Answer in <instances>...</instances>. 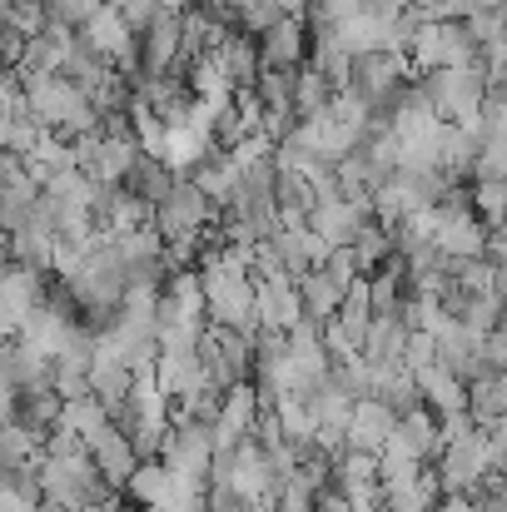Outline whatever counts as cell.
I'll use <instances>...</instances> for the list:
<instances>
[{
	"instance_id": "20",
	"label": "cell",
	"mask_w": 507,
	"mask_h": 512,
	"mask_svg": "<svg viewBox=\"0 0 507 512\" xmlns=\"http://www.w3.org/2000/svg\"><path fill=\"white\" fill-rule=\"evenodd\" d=\"M214 60H219V70L229 75V85H234V90H239V85H249V80H254V70H259L254 35H224V40L214 45Z\"/></svg>"
},
{
	"instance_id": "25",
	"label": "cell",
	"mask_w": 507,
	"mask_h": 512,
	"mask_svg": "<svg viewBox=\"0 0 507 512\" xmlns=\"http://www.w3.org/2000/svg\"><path fill=\"white\" fill-rule=\"evenodd\" d=\"M334 35H338V45H343L348 55H368V50H378V40H383V15L358 10V15L338 20Z\"/></svg>"
},
{
	"instance_id": "22",
	"label": "cell",
	"mask_w": 507,
	"mask_h": 512,
	"mask_svg": "<svg viewBox=\"0 0 507 512\" xmlns=\"http://www.w3.org/2000/svg\"><path fill=\"white\" fill-rule=\"evenodd\" d=\"M334 85L314 70V65H294V90H289V105H294V120H309L329 105Z\"/></svg>"
},
{
	"instance_id": "7",
	"label": "cell",
	"mask_w": 507,
	"mask_h": 512,
	"mask_svg": "<svg viewBox=\"0 0 507 512\" xmlns=\"http://www.w3.org/2000/svg\"><path fill=\"white\" fill-rule=\"evenodd\" d=\"M368 219H373V214H368V199H343V194L314 199L309 214H304V224H309L319 239H329V244H348Z\"/></svg>"
},
{
	"instance_id": "40",
	"label": "cell",
	"mask_w": 507,
	"mask_h": 512,
	"mask_svg": "<svg viewBox=\"0 0 507 512\" xmlns=\"http://www.w3.org/2000/svg\"><path fill=\"white\" fill-rule=\"evenodd\" d=\"M40 512H85V508H50V503H40Z\"/></svg>"
},
{
	"instance_id": "5",
	"label": "cell",
	"mask_w": 507,
	"mask_h": 512,
	"mask_svg": "<svg viewBox=\"0 0 507 512\" xmlns=\"http://www.w3.org/2000/svg\"><path fill=\"white\" fill-rule=\"evenodd\" d=\"M483 239H488V224L468 209V204H443L438 214V229H433V249L443 259H483Z\"/></svg>"
},
{
	"instance_id": "38",
	"label": "cell",
	"mask_w": 507,
	"mask_h": 512,
	"mask_svg": "<svg viewBox=\"0 0 507 512\" xmlns=\"http://www.w3.org/2000/svg\"><path fill=\"white\" fill-rule=\"evenodd\" d=\"M25 50V35L15 30V25H5L0 20V65H15V55Z\"/></svg>"
},
{
	"instance_id": "37",
	"label": "cell",
	"mask_w": 507,
	"mask_h": 512,
	"mask_svg": "<svg viewBox=\"0 0 507 512\" xmlns=\"http://www.w3.org/2000/svg\"><path fill=\"white\" fill-rule=\"evenodd\" d=\"M478 363H483V368H503V363H507L503 329H493V334H483V339H478Z\"/></svg>"
},
{
	"instance_id": "12",
	"label": "cell",
	"mask_w": 507,
	"mask_h": 512,
	"mask_svg": "<svg viewBox=\"0 0 507 512\" xmlns=\"http://www.w3.org/2000/svg\"><path fill=\"white\" fill-rule=\"evenodd\" d=\"M85 453H90V463L100 468V478H105L110 488H125V478H130V473H135V463H140V458H135V448H130V438H125L115 423H110V428H100V433L85 443Z\"/></svg>"
},
{
	"instance_id": "31",
	"label": "cell",
	"mask_w": 507,
	"mask_h": 512,
	"mask_svg": "<svg viewBox=\"0 0 507 512\" xmlns=\"http://www.w3.org/2000/svg\"><path fill=\"white\" fill-rule=\"evenodd\" d=\"M329 378H334L338 388L348 393V398H368L373 393V363L363 358V353H353V358H338L329 363Z\"/></svg>"
},
{
	"instance_id": "35",
	"label": "cell",
	"mask_w": 507,
	"mask_h": 512,
	"mask_svg": "<svg viewBox=\"0 0 507 512\" xmlns=\"http://www.w3.org/2000/svg\"><path fill=\"white\" fill-rule=\"evenodd\" d=\"M110 5L120 10V20H125L135 35H140V30H145V25L160 15V0H110Z\"/></svg>"
},
{
	"instance_id": "24",
	"label": "cell",
	"mask_w": 507,
	"mask_h": 512,
	"mask_svg": "<svg viewBox=\"0 0 507 512\" xmlns=\"http://www.w3.org/2000/svg\"><path fill=\"white\" fill-rule=\"evenodd\" d=\"M348 249H353V259H358V274H363V269L388 264V259H393V224L368 219V224H363V229L348 239Z\"/></svg>"
},
{
	"instance_id": "29",
	"label": "cell",
	"mask_w": 507,
	"mask_h": 512,
	"mask_svg": "<svg viewBox=\"0 0 507 512\" xmlns=\"http://www.w3.org/2000/svg\"><path fill=\"white\" fill-rule=\"evenodd\" d=\"M15 75L20 80H40V75H60V50L45 35H30L25 50L15 55Z\"/></svg>"
},
{
	"instance_id": "19",
	"label": "cell",
	"mask_w": 507,
	"mask_h": 512,
	"mask_svg": "<svg viewBox=\"0 0 507 512\" xmlns=\"http://www.w3.org/2000/svg\"><path fill=\"white\" fill-rule=\"evenodd\" d=\"M189 179L199 184V194L214 204V209H229V199H234V189H239V170L229 165V155H209L204 165H194Z\"/></svg>"
},
{
	"instance_id": "32",
	"label": "cell",
	"mask_w": 507,
	"mask_h": 512,
	"mask_svg": "<svg viewBox=\"0 0 507 512\" xmlns=\"http://www.w3.org/2000/svg\"><path fill=\"white\" fill-rule=\"evenodd\" d=\"M468 209L493 229V224H503V179H478L473 189H468Z\"/></svg>"
},
{
	"instance_id": "15",
	"label": "cell",
	"mask_w": 507,
	"mask_h": 512,
	"mask_svg": "<svg viewBox=\"0 0 507 512\" xmlns=\"http://www.w3.org/2000/svg\"><path fill=\"white\" fill-rule=\"evenodd\" d=\"M413 383H418V398L443 418V413H463V378L458 373H448L443 363H428V368H418L413 373Z\"/></svg>"
},
{
	"instance_id": "3",
	"label": "cell",
	"mask_w": 507,
	"mask_h": 512,
	"mask_svg": "<svg viewBox=\"0 0 507 512\" xmlns=\"http://www.w3.org/2000/svg\"><path fill=\"white\" fill-rule=\"evenodd\" d=\"M75 30H80V40H85L100 60H110L120 75H135V70H140V65H135V60H140V50H135V30L120 20L115 5L100 0V5L85 15V25H75Z\"/></svg>"
},
{
	"instance_id": "21",
	"label": "cell",
	"mask_w": 507,
	"mask_h": 512,
	"mask_svg": "<svg viewBox=\"0 0 507 512\" xmlns=\"http://www.w3.org/2000/svg\"><path fill=\"white\" fill-rule=\"evenodd\" d=\"M85 378H90V393H95V398L110 408V418H115V413H120V403H125V393H130V378H135V373H130L125 363L90 358V373H85Z\"/></svg>"
},
{
	"instance_id": "9",
	"label": "cell",
	"mask_w": 507,
	"mask_h": 512,
	"mask_svg": "<svg viewBox=\"0 0 507 512\" xmlns=\"http://www.w3.org/2000/svg\"><path fill=\"white\" fill-rule=\"evenodd\" d=\"M463 413L478 423V428H488V423H498L507 413V378L503 368H483V373H473V378H463Z\"/></svg>"
},
{
	"instance_id": "10",
	"label": "cell",
	"mask_w": 507,
	"mask_h": 512,
	"mask_svg": "<svg viewBox=\"0 0 507 512\" xmlns=\"http://www.w3.org/2000/svg\"><path fill=\"white\" fill-rule=\"evenodd\" d=\"M140 35H145V40L135 45V50H140V70H145V75H169V70L179 65V15L160 10Z\"/></svg>"
},
{
	"instance_id": "27",
	"label": "cell",
	"mask_w": 507,
	"mask_h": 512,
	"mask_svg": "<svg viewBox=\"0 0 507 512\" xmlns=\"http://www.w3.org/2000/svg\"><path fill=\"white\" fill-rule=\"evenodd\" d=\"M30 453H40V433L25 428L20 418H0V473L20 468Z\"/></svg>"
},
{
	"instance_id": "1",
	"label": "cell",
	"mask_w": 507,
	"mask_h": 512,
	"mask_svg": "<svg viewBox=\"0 0 507 512\" xmlns=\"http://www.w3.org/2000/svg\"><path fill=\"white\" fill-rule=\"evenodd\" d=\"M418 95L428 100V110H433L443 125H458V130H473V135H478V105H483V95H488L478 65L428 70L423 85H418Z\"/></svg>"
},
{
	"instance_id": "30",
	"label": "cell",
	"mask_w": 507,
	"mask_h": 512,
	"mask_svg": "<svg viewBox=\"0 0 507 512\" xmlns=\"http://www.w3.org/2000/svg\"><path fill=\"white\" fill-rule=\"evenodd\" d=\"M174 184V174L160 165V160H150V155H140L135 160V170L125 174V189H135L140 199H150V204H160L165 199V189Z\"/></svg>"
},
{
	"instance_id": "33",
	"label": "cell",
	"mask_w": 507,
	"mask_h": 512,
	"mask_svg": "<svg viewBox=\"0 0 507 512\" xmlns=\"http://www.w3.org/2000/svg\"><path fill=\"white\" fill-rule=\"evenodd\" d=\"M463 25H468L473 45H493V40H503V10H468Z\"/></svg>"
},
{
	"instance_id": "16",
	"label": "cell",
	"mask_w": 507,
	"mask_h": 512,
	"mask_svg": "<svg viewBox=\"0 0 507 512\" xmlns=\"http://www.w3.org/2000/svg\"><path fill=\"white\" fill-rule=\"evenodd\" d=\"M403 339H408V324H403L398 314H373L368 329H363V339H358V353H363L368 363H398Z\"/></svg>"
},
{
	"instance_id": "2",
	"label": "cell",
	"mask_w": 507,
	"mask_h": 512,
	"mask_svg": "<svg viewBox=\"0 0 507 512\" xmlns=\"http://www.w3.org/2000/svg\"><path fill=\"white\" fill-rule=\"evenodd\" d=\"M35 483H40V503H50V508H85V503L110 493V483L100 478L90 453H70V458H45L40 453Z\"/></svg>"
},
{
	"instance_id": "28",
	"label": "cell",
	"mask_w": 507,
	"mask_h": 512,
	"mask_svg": "<svg viewBox=\"0 0 507 512\" xmlns=\"http://www.w3.org/2000/svg\"><path fill=\"white\" fill-rule=\"evenodd\" d=\"M329 478L334 488H358V483H378V453H363V448H343L334 463H329Z\"/></svg>"
},
{
	"instance_id": "26",
	"label": "cell",
	"mask_w": 507,
	"mask_h": 512,
	"mask_svg": "<svg viewBox=\"0 0 507 512\" xmlns=\"http://www.w3.org/2000/svg\"><path fill=\"white\" fill-rule=\"evenodd\" d=\"M189 95H194V100H229V95H234L229 75H224L219 60H214V50L194 55V65H189Z\"/></svg>"
},
{
	"instance_id": "39",
	"label": "cell",
	"mask_w": 507,
	"mask_h": 512,
	"mask_svg": "<svg viewBox=\"0 0 507 512\" xmlns=\"http://www.w3.org/2000/svg\"><path fill=\"white\" fill-rule=\"evenodd\" d=\"M468 10H503V0H468Z\"/></svg>"
},
{
	"instance_id": "14",
	"label": "cell",
	"mask_w": 507,
	"mask_h": 512,
	"mask_svg": "<svg viewBox=\"0 0 507 512\" xmlns=\"http://www.w3.org/2000/svg\"><path fill=\"white\" fill-rule=\"evenodd\" d=\"M304 125V135H309V150L324 160V165H338L348 150H358V135L348 130V125H338L329 110H319V115H309V120H299Z\"/></svg>"
},
{
	"instance_id": "4",
	"label": "cell",
	"mask_w": 507,
	"mask_h": 512,
	"mask_svg": "<svg viewBox=\"0 0 507 512\" xmlns=\"http://www.w3.org/2000/svg\"><path fill=\"white\" fill-rule=\"evenodd\" d=\"M209 219H214V204L199 194V184H194L189 174H174V184L165 189V199L155 204V229H160V239L199 234Z\"/></svg>"
},
{
	"instance_id": "8",
	"label": "cell",
	"mask_w": 507,
	"mask_h": 512,
	"mask_svg": "<svg viewBox=\"0 0 507 512\" xmlns=\"http://www.w3.org/2000/svg\"><path fill=\"white\" fill-rule=\"evenodd\" d=\"M393 418H398V413H393L388 403H378L373 393H368V398H353V403H348V418H343V448L378 453V443L388 438Z\"/></svg>"
},
{
	"instance_id": "23",
	"label": "cell",
	"mask_w": 507,
	"mask_h": 512,
	"mask_svg": "<svg viewBox=\"0 0 507 512\" xmlns=\"http://www.w3.org/2000/svg\"><path fill=\"white\" fill-rule=\"evenodd\" d=\"M55 423H65L70 433H80V443H90L100 428H110V408H105L95 393H85V398H65Z\"/></svg>"
},
{
	"instance_id": "13",
	"label": "cell",
	"mask_w": 507,
	"mask_h": 512,
	"mask_svg": "<svg viewBox=\"0 0 507 512\" xmlns=\"http://www.w3.org/2000/svg\"><path fill=\"white\" fill-rule=\"evenodd\" d=\"M393 433L403 438V448H408L418 463H433V453H438V413H433L428 403H413L408 413H398V418H393Z\"/></svg>"
},
{
	"instance_id": "36",
	"label": "cell",
	"mask_w": 507,
	"mask_h": 512,
	"mask_svg": "<svg viewBox=\"0 0 507 512\" xmlns=\"http://www.w3.org/2000/svg\"><path fill=\"white\" fill-rule=\"evenodd\" d=\"M100 0H45V15L60 20V25H85V15L95 10Z\"/></svg>"
},
{
	"instance_id": "11",
	"label": "cell",
	"mask_w": 507,
	"mask_h": 512,
	"mask_svg": "<svg viewBox=\"0 0 507 512\" xmlns=\"http://www.w3.org/2000/svg\"><path fill=\"white\" fill-rule=\"evenodd\" d=\"M214 155V135L199 125H165V145H160V165L169 174H189L194 165H204Z\"/></svg>"
},
{
	"instance_id": "18",
	"label": "cell",
	"mask_w": 507,
	"mask_h": 512,
	"mask_svg": "<svg viewBox=\"0 0 507 512\" xmlns=\"http://www.w3.org/2000/svg\"><path fill=\"white\" fill-rule=\"evenodd\" d=\"M373 398L388 403L393 413H408L413 403H423L418 398V383H413V373L403 363H373Z\"/></svg>"
},
{
	"instance_id": "6",
	"label": "cell",
	"mask_w": 507,
	"mask_h": 512,
	"mask_svg": "<svg viewBox=\"0 0 507 512\" xmlns=\"http://www.w3.org/2000/svg\"><path fill=\"white\" fill-rule=\"evenodd\" d=\"M259 65L264 70H294V65H304V55H309V30H304V15H279V20H269L264 30H259Z\"/></svg>"
},
{
	"instance_id": "34",
	"label": "cell",
	"mask_w": 507,
	"mask_h": 512,
	"mask_svg": "<svg viewBox=\"0 0 507 512\" xmlns=\"http://www.w3.org/2000/svg\"><path fill=\"white\" fill-rule=\"evenodd\" d=\"M234 15H239L244 35H259V30H264L269 20H279V5H274V0H244V5H239Z\"/></svg>"
},
{
	"instance_id": "17",
	"label": "cell",
	"mask_w": 507,
	"mask_h": 512,
	"mask_svg": "<svg viewBox=\"0 0 507 512\" xmlns=\"http://www.w3.org/2000/svg\"><path fill=\"white\" fill-rule=\"evenodd\" d=\"M294 289H299L304 319H319V324H324V319H334L338 304H343V289H338L324 269H304V274L294 279Z\"/></svg>"
}]
</instances>
